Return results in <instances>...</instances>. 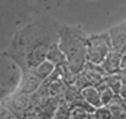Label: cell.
Wrapping results in <instances>:
<instances>
[{
    "label": "cell",
    "instance_id": "obj_13",
    "mask_svg": "<svg viewBox=\"0 0 126 119\" xmlns=\"http://www.w3.org/2000/svg\"><path fill=\"white\" fill-rule=\"evenodd\" d=\"M119 95H120L123 99H126V84H124V83H123L122 87H121V89H120Z\"/></svg>",
    "mask_w": 126,
    "mask_h": 119
},
{
    "label": "cell",
    "instance_id": "obj_9",
    "mask_svg": "<svg viewBox=\"0 0 126 119\" xmlns=\"http://www.w3.org/2000/svg\"><path fill=\"white\" fill-rule=\"evenodd\" d=\"M54 66L53 64L46 60L43 61L41 64H40L36 68H35L34 70H30L35 74L38 78H40L41 80L46 79V78H48L54 70Z\"/></svg>",
    "mask_w": 126,
    "mask_h": 119
},
{
    "label": "cell",
    "instance_id": "obj_3",
    "mask_svg": "<svg viewBox=\"0 0 126 119\" xmlns=\"http://www.w3.org/2000/svg\"><path fill=\"white\" fill-rule=\"evenodd\" d=\"M113 51L108 32L91 35L87 38V62L101 65L109 53Z\"/></svg>",
    "mask_w": 126,
    "mask_h": 119
},
{
    "label": "cell",
    "instance_id": "obj_6",
    "mask_svg": "<svg viewBox=\"0 0 126 119\" xmlns=\"http://www.w3.org/2000/svg\"><path fill=\"white\" fill-rule=\"evenodd\" d=\"M80 96L85 103L96 109L103 105L101 100V94L98 89L95 86H87L80 91Z\"/></svg>",
    "mask_w": 126,
    "mask_h": 119
},
{
    "label": "cell",
    "instance_id": "obj_15",
    "mask_svg": "<svg viewBox=\"0 0 126 119\" xmlns=\"http://www.w3.org/2000/svg\"><path fill=\"white\" fill-rule=\"evenodd\" d=\"M121 108H122L124 113L126 114V99H123V103H122V106H121Z\"/></svg>",
    "mask_w": 126,
    "mask_h": 119
},
{
    "label": "cell",
    "instance_id": "obj_4",
    "mask_svg": "<svg viewBox=\"0 0 126 119\" xmlns=\"http://www.w3.org/2000/svg\"><path fill=\"white\" fill-rule=\"evenodd\" d=\"M112 50L120 52L126 45V23L125 22L113 26L107 31Z\"/></svg>",
    "mask_w": 126,
    "mask_h": 119
},
{
    "label": "cell",
    "instance_id": "obj_5",
    "mask_svg": "<svg viewBox=\"0 0 126 119\" xmlns=\"http://www.w3.org/2000/svg\"><path fill=\"white\" fill-rule=\"evenodd\" d=\"M122 54L119 51H111L101 64L106 75H117L120 72Z\"/></svg>",
    "mask_w": 126,
    "mask_h": 119
},
{
    "label": "cell",
    "instance_id": "obj_14",
    "mask_svg": "<svg viewBox=\"0 0 126 119\" xmlns=\"http://www.w3.org/2000/svg\"><path fill=\"white\" fill-rule=\"evenodd\" d=\"M120 69H121V70H126V54L125 55H122Z\"/></svg>",
    "mask_w": 126,
    "mask_h": 119
},
{
    "label": "cell",
    "instance_id": "obj_2",
    "mask_svg": "<svg viewBox=\"0 0 126 119\" xmlns=\"http://www.w3.org/2000/svg\"><path fill=\"white\" fill-rule=\"evenodd\" d=\"M87 38L80 26L61 25L58 44L65 56L66 65L76 75L84 70L87 62Z\"/></svg>",
    "mask_w": 126,
    "mask_h": 119
},
{
    "label": "cell",
    "instance_id": "obj_16",
    "mask_svg": "<svg viewBox=\"0 0 126 119\" xmlns=\"http://www.w3.org/2000/svg\"><path fill=\"white\" fill-rule=\"evenodd\" d=\"M117 119H126V114L124 113L122 115L120 116L119 118H117Z\"/></svg>",
    "mask_w": 126,
    "mask_h": 119
},
{
    "label": "cell",
    "instance_id": "obj_18",
    "mask_svg": "<svg viewBox=\"0 0 126 119\" xmlns=\"http://www.w3.org/2000/svg\"><path fill=\"white\" fill-rule=\"evenodd\" d=\"M125 23H126V19H125Z\"/></svg>",
    "mask_w": 126,
    "mask_h": 119
},
{
    "label": "cell",
    "instance_id": "obj_12",
    "mask_svg": "<svg viewBox=\"0 0 126 119\" xmlns=\"http://www.w3.org/2000/svg\"><path fill=\"white\" fill-rule=\"evenodd\" d=\"M93 116L95 119H113L112 112L108 107L102 106L94 111Z\"/></svg>",
    "mask_w": 126,
    "mask_h": 119
},
{
    "label": "cell",
    "instance_id": "obj_10",
    "mask_svg": "<svg viewBox=\"0 0 126 119\" xmlns=\"http://www.w3.org/2000/svg\"><path fill=\"white\" fill-rule=\"evenodd\" d=\"M104 82L109 89H111L115 94H120V89L123 85V81L119 74L117 75H107L104 78Z\"/></svg>",
    "mask_w": 126,
    "mask_h": 119
},
{
    "label": "cell",
    "instance_id": "obj_11",
    "mask_svg": "<svg viewBox=\"0 0 126 119\" xmlns=\"http://www.w3.org/2000/svg\"><path fill=\"white\" fill-rule=\"evenodd\" d=\"M89 112L82 106H73L69 112V119H88Z\"/></svg>",
    "mask_w": 126,
    "mask_h": 119
},
{
    "label": "cell",
    "instance_id": "obj_8",
    "mask_svg": "<svg viewBox=\"0 0 126 119\" xmlns=\"http://www.w3.org/2000/svg\"><path fill=\"white\" fill-rule=\"evenodd\" d=\"M27 71V75L25 76V80L23 83V85L22 86V89L23 92L26 93H31L34 91L39 87L42 80L40 78H38L34 73L30 70Z\"/></svg>",
    "mask_w": 126,
    "mask_h": 119
},
{
    "label": "cell",
    "instance_id": "obj_7",
    "mask_svg": "<svg viewBox=\"0 0 126 119\" xmlns=\"http://www.w3.org/2000/svg\"><path fill=\"white\" fill-rule=\"evenodd\" d=\"M46 60L54 66H62L66 64L65 56L59 48L58 42H55L50 46L47 53Z\"/></svg>",
    "mask_w": 126,
    "mask_h": 119
},
{
    "label": "cell",
    "instance_id": "obj_17",
    "mask_svg": "<svg viewBox=\"0 0 126 119\" xmlns=\"http://www.w3.org/2000/svg\"><path fill=\"white\" fill-rule=\"evenodd\" d=\"M120 53L122 54V55H125L126 54V45L125 46H124V48L122 49V51H120Z\"/></svg>",
    "mask_w": 126,
    "mask_h": 119
},
{
    "label": "cell",
    "instance_id": "obj_1",
    "mask_svg": "<svg viewBox=\"0 0 126 119\" xmlns=\"http://www.w3.org/2000/svg\"><path fill=\"white\" fill-rule=\"evenodd\" d=\"M61 25L42 17L19 30L10 47V55L25 70H32L46 60L50 46L58 42Z\"/></svg>",
    "mask_w": 126,
    "mask_h": 119
}]
</instances>
